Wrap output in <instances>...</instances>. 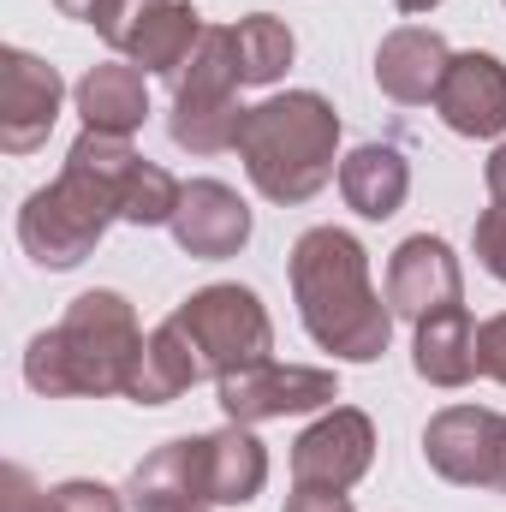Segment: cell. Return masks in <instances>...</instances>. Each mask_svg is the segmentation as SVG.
Masks as SVG:
<instances>
[{
	"mask_svg": "<svg viewBox=\"0 0 506 512\" xmlns=\"http://www.w3.org/2000/svg\"><path fill=\"white\" fill-rule=\"evenodd\" d=\"M185 66L191 72L173 78V143L191 149V155H221V149L239 143L245 114H251V108L233 102V90L245 84L239 54H233V24L227 30L203 24V42H197V54Z\"/></svg>",
	"mask_w": 506,
	"mask_h": 512,
	"instance_id": "6",
	"label": "cell"
},
{
	"mask_svg": "<svg viewBox=\"0 0 506 512\" xmlns=\"http://www.w3.org/2000/svg\"><path fill=\"white\" fill-rule=\"evenodd\" d=\"M143 155L126 137L108 131H84L60 167L54 185H42L24 209H18V245L36 256L42 268H78L84 256L102 245L108 221H120L126 203V179Z\"/></svg>",
	"mask_w": 506,
	"mask_h": 512,
	"instance_id": "1",
	"label": "cell"
},
{
	"mask_svg": "<svg viewBox=\"0 0 506 512\" xmlns=\"http://www.w3.org/2000/svg\"><path fill=\"white\" fill-rule=\"evenodd\" d=\"M489 197H495V203H506V143L489 155Z\"/></svg>",
	"mask_w": 506,
	"mask_h": 512,
	"instance_id": "27",
	"label": "cell"
},
{
	"mask_svg": "<svg viewBox=\"0 0 506 512\" xmlns=\"http://www.w3.org/2000/svg\"><path fill=\"white\" fill-rule=\"evenodd\" d=\"M54 6H60V12H66V18H84V24H90V18H96V6H102V0H54Z\"/></svg>",
	"mask_w": 506,
	"mask_h": 512,
	"instance_id": "28",
	"label": "cell"
},
{
	"mask_svg": "<svg viewBox=\"0 0 506 512\" xmlns=\"http://www.w3.org/2000/svg\"><path fill=\"white\" fill-rule=\"evenodd\" d=\"M173 322L185 328V340L197 346V358L215 382L239 376L251 364H268V352H274V322L251 286H203L173 310Z\"/></svg>",
	"mask_w": 506,
	"mask_h": 512,
	"instance_id": "7",
	"label": "cell"
},
{
	"mask_svg": "<svg viewBox=\"0 0 506 512\" xmlns=\"http://www.w3.org/2000/svg\"><path fill=\"white\" fill-rule=\"evenodd\" d=\"M340 399L334 370H304V364H251L239 376H221V411L227 423H274V417H298V411H322Z\"/></svg>",
	"mask_w": 506,
	"mask_h": 512,
	"instance_id": "9",
	"label": "cell"
},
{
	"mask_svg": "<svg viewBox=\"0 0 506 512\" xmlns=\"http://www.w3.org/2000/svg\"><path fill=\"white\" fill-rule=\"evenodd\" d=\"M334 149H340V114L316 90L268 96L245 114L239 131L245 173L268 203H310L334 179Z\"/></svg>",
	"mask_w": 506,
	"mask_h": 512,
	"instance_id": "5",
	"label": "cell"
},
{
	"mask_svg": "<svg viewBox=\"0 0 506 512\" xmlns=\"http://www.w3.org/2000/svg\"><path fill=\"white\" fill-rule=\"evenodd\" d=\"M477 256H483V268L495 280H506V203L477 215Z\"/></svg>",
	"mask_w": 506,
	"mask_h": 512,
	"instance_id": "24",
	"label": "cell"
},
{
	"mask_svg": "<svg viewBox=\"0 0 506 512\" xmlns=\"http://www.w3.org/2000/svg\"><path fill=\"white\" fill-rule=\"evenodd\" d=\"M459 292H465L459 256L447 251L441 239H429V233L405 239V245L393 251V262H387V304H393V316L423 322L429 310L459 304Z\"/></svg>",
	"mask_w": 506,
	"mask_h": 512,
	"instance_id": "13",
	"label": "cell"
},
{
	"mask_svg": "<svg viewBox=\"0 0 506 512\" xmlns=\"http://www.w3.org/2000/svg\"><path fill=\"white\" fill-rule=\"evenodd\" d=\"M197 42H203V18L191 12V6H179V0H161L149 18H143V30L131 36V66H149V72H161V78H179L185 72V60L197 54Z\"/></svg>",
	"mask_w": 506,
	"mask_h": 512,
	"instance_id": "20",
	"label": "cell"
},
{
	"mask_svg": "<svg viewBox=\"0 0 506 512\" xmlns=\"http://www.w3.org/2000/svg\"><path fill=\"white\" fill-rule=\"evenodd\" d=\"M399 12H429V6H441V0H393Z\"/></svg>",
	"mask_w": 506,
	"mask_h": 512,
	"instance_id": "29",
	"label": "cell"
},
{
	"mask_svg": "<svg viewBox=\"0 0 506 512\" xmlns=\"http://www.w3.org/2000/svg\"><path fill=\"white\" fill-rule=\"evenodd\" d=\"M78 114L84 131H108V137H131L149 114V90H143V72L137 66H90L84 84H78Z\"/></svg>",
	"mask_w": 506,
	"mask_h": 512,
	"instance_id": "18",
	"label": "cell"
},
{
	"mask_svg": "<svg viewBox=\"0 0 506 512\" xmlns=\"http://www.w3.org/2000/svg\"><path fill=\"white\" fill-rule=\"evenodd\" d=\"M286 512H352V501L346 495H328V489H298L286 501Z\"/></svg>",
	"mask_w": 506,
	"mask_h": 512,
	"instance_id": "26",
	"label": "cell"
},
{
	"mask_svg": "<svg viewBox=\"0 0 506 512\" xmlns=\"http://www.w3.org/2000/svg\"><path fill=\"white\" fill-rule=\"evenodd\" d=\"M0 512H126L114 489L102 483H60V489H30V477L12 465L0 477Z\"/></svg>",
	"mask_w": 506,
	"mask_h": 512,
	"instance_id": "21",
	"label": "cell"
},
{
	"mask_svg": "<svg viewBox=\"0 0 506 512\" xmlns=\"http://www.w3.org/2000/svg\"><path fill=\"white\" fill-rule=\"evenodd\" d=\"M292 298L310 340L346 364H376L393 340V304L370 286V251L340 227H310L292 245Z\"/></svg>",
	"mask_w": 506,
	"mask_h": 512,
	"instance_id": "2",
	"label": "cell"
},
{
	"mask_svg": "<svg viewBox=\"0 0 506 512\" xmlns=\"http://www.w3.org/2000/svg\"><path fill=\"white\" fill-rule=\"evenodd\" d=\"M155 6H161V0H102L90 24L102 30V42H108V48H120V54H126V48H131V36L143 30V18H149Z\"/></svg>",
	"mask_w": 506,
	"mask_h": 512,
	"instance_id": "23",
	"label": "cell"
},
{
	"mask_svg": "<svg viewBox=\"0 0 506 512\" xmlns=\"http://www.w3.org/2000/svg\"><path fill=\"white\" fill-rule=\"evenodd\" d=\"M233 54H239V78L245 84H274L292 66V30L274 12H251L233 24Z\"/></svg>",
	"mask_w": 506,
	"mask_h": 512,
	"instance_id": "22",
	"label": "cell"
},
{
	"mask_svg": "<svg viewBox=\"0 0 506 512\" xmlns=\"http://www.w3.org/2000/svg\"><path fill=\"white\" fill-rule=\"evenodd\" d=\"M441 120L459 137H501L506 131V66L495 54H453L441 90H435Z\"/></svg>",
	"mask_w": 506,
	"mask_h": 512,
	"instance_id": "14",
	"label": "cell"
},
{
	"mask_svg": "<svg viewBox=\"0 0 506 512\" xmlns=\"http://www.w3.org/2000/svg\"><path fill=\"white\" fill-rule=\"evenodd\" d=\"M60 72L24 48L0 54V149L6 155H30L36 143H48V131L60 120Z\"/></svg>",
	"mask_w": 506,
	"mask_h": 512,
	"instance_id": "11",
	"label": "cell"
},
{
	"mask_svg": "<svg viewBox=\"0 0 506 512\" xmlns=\"http://www.w3.org/2000/svg\"><path fill=\"white\" fill-rule=\"evenodd\" d=\"M477 370L506 387V316H489L477 328Z\"/></svg>",
	"mask_w": 506,
	"mask_h": 512,
	"instance_id": "25",
	"label": "cell"
},
{
	"mask_svg": "<svg viewBox=\"0 0 506 512\" xmlns=\"http://www.w3.org/2000/svg\"><path fill=\"white\" fill-rule=\"evenodd\" d=\"M173 239L185 256H203V262H221V256H239L251 239V209L239 203L233 185L221 179H191L179 191V209H173Z\"/></svg>",
	"mask_w": 506,
	"mask_h": 512,
	"instance_id": "12",
	"label": "cell"
},
{
	"mask_svg": "<svg viewBox=\"0 0 506 512\" xmlns=\"http://www.w3.org/2000/svg\"><path fill=\"white\" fill-rule=\"evenodd\" d=\"M447 66H453L447 42H441L435 30H423V24H405V30L381 36V48H376V84H381V96H393V102H405V108L435 102V90H441Z\"/></svg>",
	"mask_w": 506,
	"mask_h": 512,
	"instance_id": "15",
	"label": "cell"
},
{
	"mask_svg": "<svg viewBox=\"0 0 506 512\" xmlns=\"http://www.w3.org/2000/svg\"><path fill=\"white\" fill-rule=\"evenodd\" d=\"M143 328L120 292H84L60 316V328L36 334L24 352V382L48 399L72 393H131V376L143 364Z\"/></svg>",
	"mask_w": 506,
	"mask_h": 512,
	"instance_id": "3",
	"label": "cell"
},
{
	"mask_svg": "<svg viewBox=\"0 0 506 512\" xmlns=\"http://www.w3.org/2000/svg\"><path fill=\"white\" fill-rule=\"evenodd\" d=\"M405 191H411V167L393 143H364L340 161V197L364 215V221H387L405 209Z\"/></svg>",
	"mask_w": 506,
	"mask_h": 512,
	"instance_id": "17",
	"label": "cell"
},
{
	"mask_svg": "<svg viewBox=\"0 0 506 512\" xmlns=\"http://www.w3.org/2000/svg\"><path fill=\"white\" fill-rule=\"evenodd\" d=\"M423 459L459 489H506V417L483 405H447L423 429Z\"/></svg>",
	"mask_w": 506,
	"mask_h": 512,
	"instance_id": "8",
	"label": "cell"
},
{
	"mask_svg": "<svg viewBox=\"0 0 506 512\" xmlns=\"http://www.w3.org/2000/svg\"><path fill=\"white\" fill-rule=\"evenodd\" d=\"M203 376H209V370H203L197 346H191L185 328L167 316V322L149 334V346H143V364H137V376H131V399H137V405H167V399H179L185 387H197Z\"/></svg>",
	"mask_w": 506,
	"mask_h": 512,
	"instance_id": "19",
	"label": "cell"
},
{
	"mask_svg": "<svg viewBox=\"0 0 506 512\" xmlns=\"http://www.w3.org/2000/svg\"><path fill=\"white\" fill-rule=\"evenodd\" d=\"M268 483V453L245 423L221 435H185L155 447L131 471L126 501L137 512H203V507H245Z\"/></svg>",
	"mask_w": 506,
	"mask_h": 512,
	"instance_id": "4",
	"label": "cell"
},
{
	"mask_svg": "<svg viewBox=\"0 0 506 512\" xmlns=\"http://www.w3.org/2000/svg\"><path fill=\"white\" fill-rule=\"evenodd\" d=\"M376 459V423L352 405H334L292 441V483L298 489H328L346 495Z\"/></svg>",
	"mask_w": 506,
	"mask_h": 512,
	"instance_id": "10",
	"label": "cell"
},
{
	"mask_svg": "<svg viewBox=\"0 0 506 512\" xmlns=\"http://www.w3.org/2000/svg\"><path fill=\"white\" fill-rule=\"evenodd\" d=\"M411 364L417 376L435 387H465L477 376V328H471V310L465 304H447V310H429L417 322V346H411Z\"/></svg>",
	"mask_w": 506,
	"mask_h": 512,
	"instance_id": "16",
	"label": "cell"
}]
</instances>
